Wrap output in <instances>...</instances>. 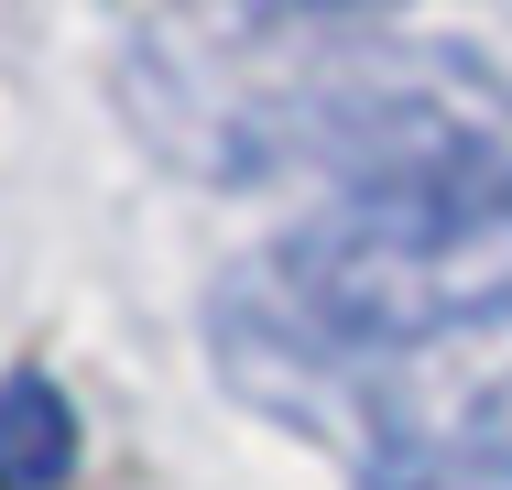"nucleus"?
Returning <instances> with one entry per match:
<instances>
[{
  "label": "nucleus",
  "mask_w": 512,
  "mask_h": 490,
  "mask_svg": "<svg viewBox=\"0 0 512 490\" xmlns=\"http://www.w3.org/2000/svg\"><path fill=\"white\" fill-rule=\"evenodd\" d=\"M295 164L338 175V207L512 218V88L469 44H393L360 22L306 98Z\"/></svg>",
  "instance_id": "1"
},
{
  "label": "nucleus",
  "mask_w": 512,
  "mask_h": 490,
  "mask_svg": "<svg viewBox=\"0 0 512 490\" xmlns=\"http://www.w3.org/2000/svg\"><path fill=\"white\" fill-rule=\"evenodd\" d=\"M262 273L306 305L316 338L393 371L414 349L512 305V218H414V207H327L262 251Z\"/></svg>",
  "instance_id": "2"
},
{
  "label": "nucleus",
  "mask_w": 512,
  "mask_h": 490,
  "mask_svg": "<svg viewBox=\"0 0 512 490\" xmlns=\"http://www.w3.org/2000/svg\"><path fill=\"white\" fill-rule=\"evenodd\" d=\"M66 469H77V403L44 371H11L0 382V490H66Z\"/></svg>",
  "instance_id": "3"
}]
</instances>
